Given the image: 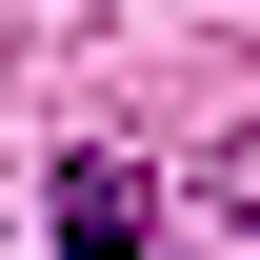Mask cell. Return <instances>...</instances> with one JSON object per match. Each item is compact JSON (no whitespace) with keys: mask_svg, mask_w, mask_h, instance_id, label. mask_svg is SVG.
I'll list each match as a JSON object with an SVG mask.
<instances>
[{"mask_svg":"<svg viewBox=\"0 0 260 260\" xmlns=\"http://www.w3.org/2000/svg\"><path fill=\"white\" fill-rule=\"evenodd\" d=\"M220 200H240V220H260V140H220Z\"/></svg>","mask_w":260,"mask_h":260,"instance_id":"obj_2","label":"cell"},{"mask_svg":"<svg viewBox=\"0 0 260 260\" xmlns=\"http://www.w3.org/2000/svg\"><path fill=\"white\" fill-rule=\"evenodd\" d=\"M40 220H60V260H140V240H160V180H140V160H60Z\"/></svg>","mask_w":260,"mask_h":260,"instance_id":"obj_1","label":"cell"}]
</instances>
